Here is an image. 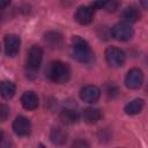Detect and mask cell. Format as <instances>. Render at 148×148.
I'll list each match as a JSON object with an SVG mask.
<instances>
[{"instance_id":"obj_1","label":"cell","mask_w":148,"mask_h":148,"mask_svg":"<svg viewBox=\"0 0 148 148\" xmlns=\"http://www.w3.org/2000/svg\"><path fill=\"white\" fill-rule=\"evenodd\" d=\"M71 50H72L73 58H75L80 62L89 64L94 59V53H92L89 44L87 43V40H84L83 38L79 37V36L73 37Z\"/></svg>"},{"instance_id":"obj_2","label":"cell","mask_w":148,"mask_h":148,"mask_svg":"<svg viewBox=\"0 0 148 148\" xmlns=\"http://www.w3.org/2000/svg\"><path fill=\"white\" fill-rule=\"evenodd\" d=\"M46 76L54 83H66L71 76L69 66L62 61H52L46 68Z\"/></svg>"},{"instance_id":"obj_3","label":"cell","mask_w":148,"mask_h":148,"mask_svg":"<svg viewBox=\"0 0 148 148\" xmlns=\"http://www.w3.org/2000/svg\"><path fill=\"white\" fill-rule=\"evenodd\" d=\"M43 59V51L38 46H32L29 52H28V58H27V69L29 74H35L42 62Z\"/></svg>"},{"instance_id":"obj_4","label":"cell","mask_w":148,"mask_h":148,"mask_svg":"<svg viewBox=\"0 0 148 148\" xmlns=\"http://www.w3.org/2000/svg\"><path fill=\"white\" fill-rule=\"evenodd\" d=\"M133 34H134L133 28L126 22H119V23L114 24L111 29L112 37L120 42L130 40L133 37Z\"/></svg>"},{"instance_id":"obj_5","label":"cell","mask_w":148,"mask_h":148,"mask_svg":"<svg viewBox=\"0 0 148 148\" xmlns=\"http://www.w3.org/2000/svg\"><path fill=\"white\" fill-rule=\"evenodd\" d=\"M105 60L111 67H120L125 62V53L118 47H108L105 50Z\"/></svg>"},{"instance_id":"obj_6","label":"cell","mask_w":148,"mask_h":148,"mask_svg":"<svg viewBox=\"0 0 148 148\" xmlns=\"http://www.w3.org/2000/svg\"><path fill=\"white\" fill-rule=\"evenodd\" d=\"M143 83V73L139 68H132L128 71L125 77V84L130 89H138Z\"/></svg>"},{"instance_id":"obj_7","label":"cell","mask_w":148,"mask_h":148,"mask_svg":"<svg viewBox=\"0 0 148 148\" xmlns=\"http://www.w3.org/2000/svg\"><path fill=\"white\" fill-rule=\"evenodd\" d=\"M13 130L18 136H25L31 131V123L24 116H18L13 121Z\"/></svg>"},{"instance_id":"obj_8","label":"cell","mask_w":148,"mask_h":148,"mask_svg":"<svg viewBox=\"0 0 148 148\" xmlns=\"http://www.w3.org/2000/svg\"><path fill=\"white\" fill-rule=\"evenodd\" d=\"M21 39L16 35H7L5 37V52L8 57H15L20 51Z\"/></svg>"},{"instance_id":"obj_9","label":"cell","mask_w":148,"mask_h":148,"mask_svg":"<svg viewBox=\"0 0 148 148\" xmlns=\"http://www.w3.org/2000/svg\"><path fill=\"white\" fill-rule=\"evenodd\" d=\"M92 17H94V9L90 6H81L77 8V10L74 14L75 21L82 25L89 24L92 21Z\"/></svg>"},{"instance_id":"obj_10","label":"cell","mask_w":148,"mask_h":148,"mask_svg":"<svg viewBox=\"0 0 148 148\" xmlns=\"http://www.w3.org/2000/svg\"><path fill=\"white\" fill-rule=\"evenodd\" d=\"M101 96V91L96 86H84L81 90H80V97L83 102L87 103H95L98 101Z\"/></svg>"},{"instance_id":"obj_11","label":"cell","mask_w":148,"mask_h":148,"mask_svg":"<svg viewBox=\"0 0 148 148\" xmlns=\"http://www.w3.org/2000/svg\"><path fill=\"white\" fill-rule=\"evenodd\" d=\"M21 104L25 110H35L38 106V97L34 91H25L21 96Z\"/></svg>"},{"instance_id":"obj_12","label":"cell","mask_w":148,"mask_h":148,"mask_svg":"<svg viewBox=\"0 0 148 148\" xmlns=\"http://www.w3.org/2000/svg\"><path fill=\"white\" fill-rule=\"evenodd\" d=\"M121 18H123V22H126L128 24L134 23L140 18V12L136 7L128 6L121 12Z\"/></svg>"},{"instance_id":"obj_13","label":"cell","mask_w":148,"mask_h":148,"mask_svg":"<svg viewBox=\"0 0 148 148\" xmlns=\"http://www.w3.org/2000/svg\"><path fill=\"white\" fill-rule=\"evenodd\" d=\"M50 139L51 141L57 145V146H62L66 143V140H67V133L64 128L61 127H53L51 130V133H50Z\"/></svg>"},{"instance_id":"obj_14","label":"cell","mask_w":148,"mask_h":148,"mask_svg":"<svg viewBox=\"0 0 148 148\" xmlns=\"http://www.w3.org/2000/svg\"><path fill=\"white\" fill-rule=\"evenodd\" d=\"M101 117H102L101 110L95 108H87L82 112V118L87 124H95L101 119Z\"/></svg>"},{"instance_id":"obj_15","label":"cell","mask_w":148,"mask_h":148,"mask_svg":"<svg viewBox=\"0 0 148 148\" xmlns=\"http://www.w3.org/2000/svg\"><path fill=\"white\" fill-rule=\"evenodd\" d=\"M45 42L52 49H59L62 45V37L59 32L50 31L45 34Z\"/></svg>"},{"instance_id":"obj_16","label":"cell","mask_w":148,"mask_h":148,"mask_svg":"<svg viewBox=\"0 0 148 148\" xmlns=\"http://www.w3.org/2000/svg\"><path fill=\"white\" fill-rule=\"evenodd\" d=\"M59 117H60V119L62 120V123H65V124H67V125L75 124V123L79 120V114H77V112L74 111V110H72V109H68V108L61 110Z\"/></svg>"},{"instance_id":"obj_17","label":"cell","mask_w":148,"mask_h":148,"mask_svg":"<svg viewBox=\"0 0 148 148\" xmlns=\"http://www.w3.org/2000/svg\"><path fill=\"white\" fill-rule=\"evenodd\" d=\"M143 105H145L143 99H141V98H135V99H133V101H131L130 103L126 104V106H125V112H126L127 114H131V116L138 114V113L143 109Z\"/></svg>"},{"instance_id":"obj_18","label":"cell","mask_w":148,"mask_h":148,"mask_svg":"<svg viewBox=\"0 0 148 148\" xmlns=\"http://www.w3.org/2000/svg\"><path fill=\"white\" fill-rule=\"evenodd\" d=\"M15 84L10 81H3L1 82V86H0V90H1V96L6 99H9L12 98L14 95H15Z\"/></svg>"},{"instance_id":"obj_19","label":"cell","mask_w":148,"mask_h":148,"mask_svg":"<svg viewBox=\"0 0 148 148\" xmlns=\"http://www.w3.org/2000/svg\"><path fill=\"white\" fill-rule=\"evenodd\" d=\"M8 114H9L8 106L5 105V104H1V106H0V119H1V121H5L8 117Z\"/></svg>"},{"instance_id":"obj_20","label":"cell","mask_w":148,"mask_h":148,"mask_svg":"<svg viewBox=\"0 0 148 148\" xmlns=\"http://www.w3.org/2000/svg\"><path fill=\"white\" fill-rule=\"evenodd\" d=\"M72 148H89V145H88V142L86 140L79 139V140H76V141L73 142Z\"/></svg>"},{"instance_id":"obj_21","label":"cell","mask_w":148,"mask_h":148,"mask_svg":"<svg viewBox=\"0 0 148 148\" xmlns=\"http://www.w3.org/2000/svg\"><path fill=\"white\" fill-rule=\"evenodd\" d=\"M9 147H10L9 138H7L3 132H1V148H9Z\"/></svg>"},{"instance_id":"obj_22","label":"cell","mask_w":148,"mask_h":148,"mask_svg":"<svg viewBox=\"0 0 148 148\" xmlns=\"http://www.w3.org/2000/svg\"><path fill=\"white\" fill-rule=\"evenodd\" d=\"M118 6H119L118 2L110 1V2H106V5H105V9H106L108 12H114V10L118 8Z\"/></svg>"},{"instance_id":"obj_23","label":"cell","mask_w":148,"mask_h":148,"mask_svg":"<svg viewBox=\"0 0 148 148\" xmlns=\"http://www.w3.org/2000/svg\"><path fill=\"white\" fill-rule=\"evenodd\" d=\"M140 3H141V6H142L145 9L148 10V0H143V1H141Z\"/></svg>"},{"instance_id":"obj_24","label":"cell","mask_w":148,"mask_h":148,"mask_svg":"<svg viewBox=\"0 0 148 148\" xmlns=\"http://www.w3.org/2000/svg\"><path fill=\"white\" fill-rule=\"evenodd\" d=\"M7 5H9V2H1V3H0L1 7H5V6H7Z\"/></svg>"},{"instance_id":"obj_25","label":"cell","mask_w":148,"mask_h":148,"mask_svg":"<svg viewBox=\"0 0 148 148\" xmlns=\"http://www.w3.org/2000/svg\"><path fill=\"white\" fill-rule=\"evenodd\" d=\"M38 148H45V147H44L43 145H39V147H38Z\"/></svg>"}]
</instances>
